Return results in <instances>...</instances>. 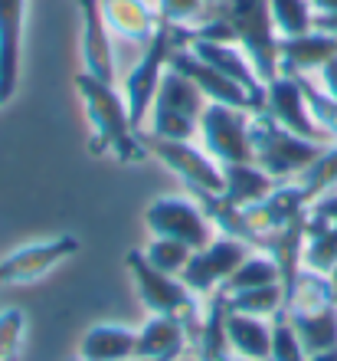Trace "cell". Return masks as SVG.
<instances>
[{
  "mask_svg": "<svg viewBox=\"0 0 337 361\" xmlns=\"http://www.w3.org/2000/svg\"><path fill=\"white\" fill-rule=\"evenodd\" d=\"M314 30L337 37V10H334V13H314Z\"/></svg>",
  "mask_w": 337,
  "mask_h": 361,
  "instance_id": "e575fe53",
  "label": "cell"
},
{
  "mask_svg": "<svg viewBox=\"0 0 337 361\" xmlns=\"http://www.w3.org/2000/svg\"><path fill=\"white\" fill-rule=\"evenodd\" d=\"M206 95L177 69H167L148 112V138L160 142H190L200 135V115L206 109Z\"/></svg>",
  "mask_w": 337,
  "mask_h": 361,
  "instance_id": "8992f818",
  "label": "cell"
},
{
  "mask_svg": "<svg viewBox=\"0 0 337 361\" xmlns=\"http://www.w3.org/2000/svg\"><path fill=\"white\" fill-rule=\"evenodd\" d=\"M295 184H298L311 200H318L321 194L334 190L337 188V142L328 145V148H324V152H321L318 158L295 178Z\"/></svg>",
  "mask_w": 337,
  "mask_h": 361,
  "instance_id": "83f0119b",
  "label": "cell"
},
{
  "mask_svg": "<svg viewBox=\"0 0 337 361\" xmlns=\"http://www.w3.org/2000/svg\"><path fill=\"white\" fill-rule=\"evenodd\" d=\"M249 118L253 112L246 109H229V105L210 102L200 115V142L210 158L220 164L253 161V138H249Z\"/></svg>",
  "mask_w": 337,
  "mask_h": 361,
  "instance_id": "30bf717a",
  "label": "cell"
},
{
  "mask_svg": "<svg viewBox=\"0 0 337 361\" xmlns=\"http://www.w3.org/2000/svg\"><path fill=\"white\" fill-rule=\"evenodd\" d=\"M318 76H321V89H324V92H328L331 99L337 102V59H331V63L321 69Z\"/></svg>",
  "mask_w": 337,
  "mask_h": 361,
  "instance_id": "836d02e7",
  "label": "cell"
},
{
  "mask_svg": "<svg viewBox=\"0 0 337 361\" xmlns=\"http://www.w3.org/2000/svg\"><path fill=\"white\" fill-rule=\"evenodd\" d=\"M331 289H334V302H337V269L331 273Z\"/></svg>",
  "mask_w": 337,
  "mask_h": 361,
  "instance_id": "8d00e7d4",
  "label": "cell"
},
{
  "mask_svg": "<svg viewBox=\"0 0 337 361\" xmlns=\"http://www.w3.org/2000/svg\"><path fill=\"white\" fill-rule=\"evenodd\" d=\"M158 13L164 23H174L180 30H193L200 27L210 13V4L206 0H158Z\"/></svg>",
  "mask_w": 337,
  "mask_h": 361,
  "instance_id": "4dcf8cb0",
  "label": "cell"
},
{
  "mask_svg": "<svg viewBox=\"0 0 337 361\" xmlns=\"http://www.w3.org/2000/svg\"><path fill=\"white\" fill-rule=\"evenodd\" d=\"M331 59H337V37L308 30L301 37L279 39V69L281 76H311L321 73Z\"/></svg>",
  "mask_w": 337,
  "mask_h": 361,
  "instance_id": "e0dca14e",
  "label": "cell"
},
{
  "mask_svg": "<svg viewBox=\"0 0 337 361\" xmlns=\"http://www.w3.org/2000/svg\"><path fill=\"white\" fill-rule=\"evenodd\" d=\"M288 319L308 355H321L337 348V305L311 309V312H288Z\"/></svg>",
  "mask_w": 337,
  "mask_h": 361,
  "instance_id": "cb8c5ba5",
  "label": "cell"
},
{
  "mask_svg": "<svg viewBox=\"0 0 337 361\" xmlns=\"http://www.w3.org/2000/svg\"><path fill=\"white\" fill-rule=\"evenodd\" d=\"M170 69H177L180 76H187L200 92L206 95V102L216 105H229V109H246V112H259V105L253 102V95L246 92L243 86H236L233 79H226L223 73H216L210 63L193 53L190 47H180L174 56H170Z\"/></svg>",
  "mask_w": 337,
  "mask_h": 361,
  "instance_id": "4fadbf2b",
  "label": "cell"
},
{
  "mask_svg": "<svg viewBox=\"0 0 337 361\" xmlns=\"http://www.w3.org/2000/svg\"><path fill=\"white\" fill-rule=\"evenodd\" d=\"M102 13L112 33L141 47H148L160 27L158 7H151L148 0H102Z\"/></svg>",
  "mask_w": 337,
  "mask_h": 361,
  "instance_id": "d6986e66",
  "label": "cell"
},
{
  "mask_svg": "<svg viewBox=\"0 0 337 361\" xmlns=\"http://www.w3.org/2000/svg\"><path fill=\"white\" fill-rule=\"evenodd\" d=\"M249 253H253L249 243L216 233L206 247L190 253V263H187V269L180 273V279H184V286H187L190 293H197L200 299H203V295L210 299V295L223 293V286L229 283V276L239 269V263H243Z\"/></svg>",
  "mask_w": 337,
  "mask_h": 361,
  "instance_id": "9c48e42d",
  "label": "cell"
},
{
  "mask_svg": "<svg viewBox=\"0 0 337 361\" xmlns=\"http://www.w3.org/2000/svg\"><path fill=\"white\" fill-rule=\"evenodd\" d=\"M301 269H311L321 276H331L337 269V224L308 214L305 243H301Z\"/></svg>",
  "mask_w": 337,
  "mask_h": 361,
  "instance_id": "603a6c76",
  "label": "cell"
},
{
  "mask_svg": "<svg viewBox=\"0 0 337 361\" xmlns=\"http://www.w3.org/2000/svg\"><path fill=\"white\" fill-rule=\"evenodd\" d=\"M27 335V315L23 309H0V361H13L20 355Z\"/></svg>",
  "mask_w": 337,
  "mask_h": 361,
  "instance_id": "1f68e13d",
  "label": "cell"
},
{
  "mask_svg": "<svg viewBox=\"0 0 337 361\" xmlns=\"http://www.w3.org/2000/svg\"><path fill=\"white\" fill-rule=\"evenodd\" d=\"M187 47L193 49L203 63H210L216 73H223L226 79H233L236 86H243L246 92L253 95V102L262 109V102H265V82L259 79V73H255V66H253V59L243 53V47L226 43V39H190Z\"/></svg>",
  "mask_w": 337,
  "mask_h": 361,
  "instance_id": "2e32d148",
  "label": "cell"
},
{
  "mask_svg": "<svg viewBox=\"0 0 337 361\" xmlns=\"http://www.w3.org/2000/svg\"><path fill=\"white\" fill-rule=\"evenodd\" d=\"M79 237L75 233H56L49 240H37V243H23V247L10 250L0 259V289L10 286H30L49 276L59 263H66L69 257L79 253Z\"/></svg>",
  "mask_w": 337,
  "mask_h": 361,
  "instance_id": "8fae6325",
  "label": "cell"
},
{
  "mask_svg": "<svg viewBox=\"0 0 337 361\" xmlns=\"http://www.w3.org/2000/svg\"><path fill=\"white\" fill-rule=\"evenodd\" d=\"M226 345L243 361H269L272 348V319H255L226 309Z\"/></svg>",
  "mask_w": 337,
  "mask_h": 361,
  "instance_id": "ffe728a7",
  "label": "cell"
},
{
  "mask_svg": "<svg viewBox=\"0 0 337 361\" xmlns=\"http://www.w3.org/2000/svg\"><path fill=\"white\" fill-rule=\"evenodd\" d=\"M148 152L167 168L180 184H187V194H193L197 200L203 197H223L226 178L223 164L210 158L203 148H197L193 142H160V138H148Z\"/></svg>",
  "mask_w": 337,
  "mask_h": 361,
  "instance_id": "ba28073f",
  "label": "cell"
},
{
  "mask_svg": "<svg viewBox=\"0 0 337 361\" xmlns=\"http://www.w3.org/2000/svg\"><path fill=\"white\" fill-rule=\"evenodd\" d=\"M82 13V73L102 79V82H118L115 76V49H112V30L105 23L102 0H75Z\"/></svg>",
  "mask_w": 337,
  "mask_h": 361,
  "instance_id": "5bb4252c",
  "label": "cell"
},
{
  "mask_svg": "<svg viewBox=\"0 0 337 361\" xmlns=\"http://www.w3.org/2000/svg\"><path fill=\"white\" fill-rule=\"evenodd\" d=\"M259 112L272 115L281 128H288V132L301 135V138H308V142L334 145V138L314 122V115H311V109H308V99H305V89H301L298 76L272 79L269 86H265V102H262Z\"/></svg>",
  "mask_w": 337,
  "mask_h": 361,
  "instance_id": "7c38bea8",
  "label": "cell"
},
{
  "mask_svg": "<svg viewBox=\"0 0 337 361\" xmlns=\"http://www.w3.org/2000/svg\"><path fill=\"white\" fill-rule=\"evenodd\" d=\"M249 138H253V161L259 164L269 178L279 180V184L295 180L328 148V145L308 142V138L281 128V125L265 112H253V118H249Z\"/></svg>",
  "mask_w": 337,
  "mask_h": 361,
  "instance_id": "277c9868",
  "label": "cell"
},
{
  "mask_svg": "<svg viewBox=\"0 0 337 361\" xmlns=\"http://www.w3.org/2000/svg\"><path fill=\"white\" fill-rule=\"evenodd\" d=\"M138 358V332L122 322H95L79 342V361H132Z\"/></svg>",
  "mask_w": 337,
  "mask_h": 361,
  "instance_id": "ac0fdd59",
  "label": "cell"
},
{
  "mask_svg": "<svg viewBox=\"0 0 337 361\" xmlns=\"http://www.w3.org/2000/svg\"><path fill=\"white\" fill-rule=\"evenodd\" d=\"M72 86L85 115H89V128H92L89 132V152L95 158H115L122 164L148 161V142L134 128L122 89L89 76V73H75Z\"/></svg>",
  "mask_w": 337,
  "mask_h": 361,
  "instance_id": "6da1fadb",
  "label": "cell"
},
{
  "mask_svg": "<svg viewBox=\"0 0 337 361\" xmlns=\"http://www.w3.org/2000/svg\"><path fill=\"white\" fill-rule=\"evenodd\" d=\"M288 302L285 295V286L272 283V286H259V289H243V293H229L226 295V309L243 315H255V319H272L279 315Z\"/></svg>",
  "mask_w": 337,
  "mask_h": 361,
  "instance_id": "484cf974",
  "label": "cell"
},
{
  "mask_svg": "<svg viewBox=\"0 0 337 361\" xmlns=\"http://www.w3.org/2000/svg\"><path fill=\"white\" fill-rule=\"evenodd\" d=\"M132 361H158V358H141V355H138V358H132Z\"/></svg>",
  "mask_w": 337,
  "mask_h": 361,
  "instance_id": "f35d334b",
  "label": "cell"
},
{
  "mask_svg": "<svg viewBox=\"0 0 337 361\" xmlns=\"http://www.w3.org/2000/svg\"><path fill=\"white\" fill-rule=\"evenodd\" d=\"M187 43H190L187 30L160 20L158 33L151 37V43L144 47V53H141V59L132 66V73L125 76L122 95H125V102H128V112H132V122L138 132H141V125L148 122V112H151V105H154V95H158V89H160V79H164V73L170 69V56H174L180 47H187Z\"/></svg>",
  "mask_w": 337,
  "mask_h": 361,
  "instance_id": "5b68a950",
  "label": "cell"
},
{
  "mask_svg": "<svg viewBox=\"0 0 337 361\" xmlns=\"http://www.w3.org/2000/svg\"><path fill=\"white\" fill-rule=\"evenodd\" d=\"M190 332L184 322L170 319V315H151L148 322L138 329V355L141 358H158V361H174L187 352Z\"/></svg>",
  "mask_w": 337,
  "mask_h": 361,
  "instance_id": "44dd1931",
  "label": "cell"
},
{
  "mask_svg": "<svg viewBox=\"0 0 337 361\" xmlns=\"http://www.w3.org/2000/svg\"><path fill=\"white\" fill-rule=\"evenodd\" d=\"M308 361H337V348H331V352H321V355H308Z\"/></svg>",
  "mask_w": 337,
  "mask_h": 361,
  "instance_id": "d590c367",
  "label": "cell"
},
{
  "mask_svg": "<svg viewBox=\"0 0 337 361\" xmlns=\"http://www.w3.org/2000/svg\"><path fill=\"white\" fill-rule=\"evenodd\" d=\"M269 7H272V23H275L279 39L301 37V33L314 30V7H311V0H269Z\"/></svg>",
  "mask_w": 337,
  "mask_h": 361,
  "instance_id": "4316f807",
  "label": "cell"
},
{
  "mask_svg": "<svg viewBox=\"0 0 337 361\" xmlns=\"http://www.w3.org/2000/svg\"><path fill=\"white\" fill-rule=\"evenodd\" d=\"M174 361H200V358H197V355H187V352H184L180 358H174Z\"/></svg>",
  "mask_w": 337,
  "mask_h": 361,
  "instance_id": "74e56055",
  "label": "cell"
},
{
  "mask_svg": "<svg viewBox=\"0 0 337 361\" xmlns=\"http://www.w3.org/2000/svg\"><path fill=\"white\" fill-rule=\"evenodd\" d=\"M272 283H281V269L275 263V257L265 253V250H253L239 263V269L229 276V283L223 286V295L243 293V289H259V286H272Z\"/></svg>",
  "mask_w": 337,
  "mask_h": 361,
  "instance_id": "d4e9b609",
  "label": "cell"
},
{
  "mask_svg": "<svg viewBox=\"0 0 337 361\" xmlns=\"http://www.w3.org/2000/svg\"><path fill=\"white\" fill-rule=\"evenodd\" d=\"M206 4H210V7H216V4H223V0H206Z\"/></svg>",
  "mask_w": 337,
  "mask_h": 361,
  "instance_id": "ab89813d",
  "label": "cell"
},
{
  "mask_svg": "<svg viewBox=\"0 0 337 361\" xmlns=\"http://www.w3.org/2000/svg\"><path fill=\"white\" fill-rule=\"evenodd\" d=\"M190 39H226L243 47V53L253 59L255 73L269 86L281 76L279 69V33L272 23L269 0H223L210 7L206 20L190 30Z\"/></svg>",
  "mask_w": 337,
  "mask_h": 361,
  "instance_id": "7a4b0ae2",
  "label": "cell"
},
{
  "mask_svg": "<svg viewBox=\"0 0 337 361\" xmlns=\"http://www.w3.org/2000/svg\"><path fill=\"white\" fill-rule=\"evenodd\" d=\"M308 214L318 220H328V224H337V188L328 190V194H321L318 200H311Z\"/></svg>",
  "mask_w": 337,
  "mask_h": 361,
  "instance_id": "d6a6232c",
  "label": "cell"
},
{
  "mask_svg": "<svg viewBox=\"0 0 337 361\" xmlns=\"http://www.w3.org/2000/svg\"><path fill=\"white\" fill-rule=\"evenodd\" d=\"M125 269L132 276L141 305L151 315H170V319L184 322V329L190 332V345H197L200 329H203L200 295L190 293L180 276H167V273H160L158 267H151L141 250H128L125 253Z\"/></svg>",
  "mask_w": 337,
  "mask_h": 361,
  "instance_id": "3957f363",
  "label": "cell"
},
{
  "mask_svg": "<svg viewBox=\"0 0 337 361\" xmlns=\"http://www.w3.org/2000/svg\"><path fill=\"white\" fill-rule=\"evenodd\" d=\"M23 30H27V0H0V105H7L17 95Z\"/></svg>",
  "mask_w": 337,
  "mask_h": 361,
  "instance_id": "9a60e30c",
  "label": "cell"
},
{
  "mask_svg": "<svg viewBox=\"0 0 337 361\" xmlns=\"http://www.w3.org/2000/svg\"><path fill=\"white\" fill-rule=\"evenodd\" d=\"M226 361H243V358H236V355H233V358H226Z\"/></svg>",
  "mask_w": 337,
  "mask_h": 361,
  "instance_id": "60d3db41",
  "label": "cell"
},
{
  "mask_svg": "<svg viewBox=\"0 0 337 361\" xmlns=\"http://www.w3.org/2000/svg\"><path fill=\"white\" fill-rule=\"evenodd\" d=\"M144 227L151 237H170L187 243L190 250L206 247L216 237L213 220L193 194H164L154 197L144 210Z\"/></svg>",
  "mask_w": 337,
  "mask_h": 361,
  "instance_id": "52a82bcc",
  "label": "cell"
},
{
  "mask_svg": "<svg viewBox=\"0 0 337 361\" xmlns=\"http://www.w3.org/2000/svg\"><path fill=\"white\" fill-rule=\"evenodd\" d=\"M269 361H308V352L301 345L295 325H291L288 312L281 309L279 315H272V348Z\"/></svg>",
  "mask_w": 337,
  "mask_h": 361,
  "instance_id": "f546056e",
  "label": "cell"
},
{
  "mask_svg": "<svg viewBox=\"0 0 337 361\" xmlns=\"http://www.w3.org/2000/svg\"><path fill=\"white\" fill-rule=\"evenodd\" d=\"M223 178H226V190L223 197L239 210H249L253 204H259L262 197H269L279 180L259 168L255 161H239V164H223Z\"/></svg>",
  "mask_w": 337,
  "mask_h": 361,
  "instance_id": "7402d4cb",
  "label": "cell"
},
{
  "mask_svg": "<svg viewBox=\"0 0 337 361\" xmlns=\"http://www.w3.org/2000/svg\"><path fill=\"white\" fill-rule=\"evenodd\" d=\"M141 253H144L151 267H158L160 273L180 276L184 269H187L190 253H193V250H190L187 243H180V240H170V237H151V243H148L144 250H141Z\"/></svg>",
  "mask_w": 337,
  "mask_h": 361,
  "instance_id": "f1b7e54d",
  "label": "cell"
}]
</instances>
